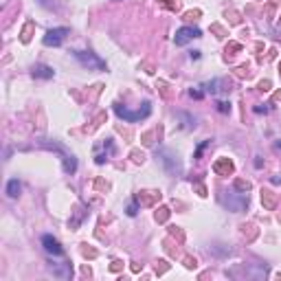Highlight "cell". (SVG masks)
<instances>
[{"label": "cell", "mask_w": 281, "mask_h": 281, "mask_svg": "<svg viewBox=\"0 0 281 281\" xmlns=\"http://www.w3.org/2000/svg\"><path fill=\"white\" fill-rule=\"evenodd\" d=\"M114 112L121 116V119H125V121H139V119H145L147 114H150V104H145L143 106V110H127V108H121V106H114Z\"/></svg>", "instance_id": "cell-1"}, {"label": "cell", "mask_w": 281, "mask_h": 281, "mask_svg": "<svg viewBox=\"0 0 281 281\" xmlns=\"http://www.w3.org/2000/svg\"><path fill=\"white\" fill-rule=\"evenodd\" d=\"M75 57H77L84 66H88V68H95V70H104L106 68V64L101 62L95 53H81V51H75Z\"/></svg>", "instance_id": "cell-2"}, {"label": "cell", "mask_w": 281, "mask_h": 281, "mask_svg": "<svg viewBox=\"0 0 281 281\" xmlns=\"http://www.w3.org/2000/svg\"><path fill=\"white\" fill-rule=\"evenodd\" d=\"M193 38H200V31H198V29L182 27V29H178L176 31V44L178 47H185L189 40H193Z\"/></svg>", "instance_id": "cell-3"}, {"label": "cell", "mask_w": 281, "mask_h": 281, "mask_svg": "<svg viewBox=\"0 0 281 281\" xmlns=\"http://www.w3.org/2000/svg\"><path fill=\"white\" fill-rule=\"evenodd\" d=\"M66 33H68V29H51V31L44 35V44H47V47H51V44L57 47V44L66 38Z\"/></svg>", "instance_id": "cell-4"}, {"label": "cell", "mask_w": 281, "mask_h": 281, "mask_svg": "<svg viewBox=\"0 0 281 281\" xmlns=\"http://www.w3.org/2000/svg\"><path fill=\"white\" fill-rule=\"evenodd\" d=\"M42 244H44V248H47V253H51V255H62L64 253L62 246H59V242L55 237H51V235H44Z\"/></svg>", "instance_id": "cell-5"}, {"label": "cell", "mask_w": 281, "mask_h": 281, "mask_svg": "<svg viewBox=\"0 0 281 281\" xmlns=\"http://www.w3.org/2000/svg\"><path fill=\"white\" fill-rule=\"evenodd\" d=\"M33 75H35V77H44V79H49V77H53V70H51L49 66H38V68L33 70Z\"/></svg>", "instance_id": "cell-6"}, {"label": "cell", "mask_w": 281, "mask_h": 281, "mask_svg": "<svg viewBox=\"0 0 281 281\" xmlns=\"http://www.w3.org/2000/svg\"><path fill=\"white\" fill-rule=\"evenodd\" d=\"M7 193L11 198H16L18 193H20V182L18 180H9V185H7Z\"/></svg>", "instance_id": "cell-7"}]
</instances>
